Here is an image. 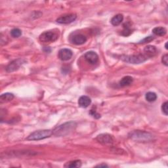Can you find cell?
Listing matches in <instances>:
<instances>
[{"mask_svg":"<svg viewBox=\"0 0 168 168\" xmlns=\"http://www.w3.org/2000/svg\"><path fill=\"white\" fill-rule=\"evenodd\" d=\"M77 124L75 121H69L56 127L53 130V135L57 137H64L70 134L75 130Z\"/></svg>","mask_w":168,"mask_h":168,"instance_id":"1","label":"cell"},{"mask_svg":"<svg viewBox=\"0 0 168 168\" xmlns=\"http://www.w3.org/2000/svg\"><path fill=\"white\" fill-rule=\"evenodd\" d=\"M131 139L138 142H148L153 140L154 136L150 133L144 131H133L129 134Z\"/></svg>","mask_w":168,"mask_h":168,"instance_id":"2","label":"cell"},{"mask_svg":"<svg viewBox=\"0 0 168 168\" xmlns=\"http://www.w3.org/2000/svg\"><path fill=\"white\" fill-rule=\"evenodd\" d=\"M53 135V131L49 130H43L35 131L28 135L26 139L28 141H40L49 138Z\"/></svg>","mask_w":168,"mask_h":168,"instance_id":"3","label":"cell"},{"mask_svg":"<svg viewBox=\"0 0 168 168\" xmlns=\"http://www.w3.org/2000/svg\"><path fill=\"white\" fill-rule=\"evenodd\" d=\"M120 59L123 61L130 64H141L146 61L148 57L145 54L132 55H122L120 57Z\"/></svg>","mask_w":168,"mask_h":168,"instance_id":"4","label":"cell"},{"mask_svg":"<svg viewBox=\"0 0 168 168\" xmlns=\"http://www.w3.org/2000/svg\"><path fill=\"white\" fill-rule=\"evenodd\" d=\"M59 38V34L57 31L55 30H49L46 31L44 33H42L39 39H40V41L43 43H52L54 42L56 40H58Z\"/></svg>","mask_w":168,"mask_h":168,"instance_id":"5","label":"cell"},{"mask_svg":"<svg viewBox=\"0 0 168 168\" xmlns=\"http://www.w3.org/2000/svg\"><path fill=\"white\" fill-rule=\"evenodd\" d=\"M77 19V15L76 14L71 13V14H66L59 17L57 19V23L62 24H67L73 23L74 21L76 20Z\"/></svg>","mask_w":168,"mask_h":168,"instance_id":"6","label":"cell"},{"mask_svg":"<svg viewBox=\"0 0 168 168\" xmlns=\"http://www.w3.org/2000/svg\"><path fill=\"white\" fill-rule=\"evenodd\" d=\"M25 63V60L22 59H18L11 62L6 67V71L8 72H12L19 69V68Z\"/></svg>","mask_w":168,"mask_h":168,"instance_id":"7","label":"cell"},{"mask_svg":"<svg viewBox=\"0 0 168 168\" xmlns=\"http://www.w3.org/2000/svg\"><path fill=\"white\" fill-rule=\"evenodd\" d=\"M96 140L103 145H112L114 142L112 135L108 133H102L97 135Z\"/></svg>","mask_w":168,"mask_h":168,"instance_id":"8","label":"cell"},{"mask_svg":"<svg viewBox=\"0 0 168 168\" xmlns=\"http://www.w3.org/2000/svg\"><path fill=\"white\" fill-rule=\"evenodd\" d=\"M73 55V53L69 49H62L59 51V58L63 61H66V60H70Z\"/></svg>","mask_w":168,"mask_h":168,"instance_id":"9","label":"cell"},{"mask_svg":"<svg viewBox=\"0 0 168 168\" xmlns=\"http://www.w3.org/2000/svg\"><path fill=\"white\" fill-rule=\"evenodd\" d=\"M84 58L87 63L91 64H95L99 61V56L94 51H88L84 55Z\"/></svg>","mask_w":168,"mask_h":168,"instance_id":"10","label":"cell"},{"mask_svg":"<svg viewBox=\"0 0 168 168\" xmlns=\"http://www.w3.org/2000/svg\"><path fill=\"white\" fill-rule=\"evenodd\" d=\"M86 41H87V38L85 37L84 35L81 34H75L70 39L71 43L77 45H80L84 44L86 42Z\"/></svg>","mask_w":168,"mask_h":168,"instance_id":"11","label":"cell"},{"mask_svg":"<svg viewBox=\"0 0 168 168\" xmlns=\"http://www.w3.org/2000/svg\"><path fill=\"white\" fill-rule=\"evenodd\" d=\"M91 103V99L87 96L83 95L78 99V105L82 108H87Z\"/></svg>","mask_w":168,"mask_h":168,"instance_id":"12","label":"cell"},{"mask_svg":"<svg viewBox=\"0 0 168 168\" xmlns=\"http://www.w3.org/2000/svg\"><path fill=\"white\" fill-rule=\"evenodd\" d=\"M157 51L156 48L153 45H148L145 47L144 49V53L145 55L149 58V57H152L156 55Z\"/></svg>","mask_w":168,"mask_h":168,"instance_id":"13","label":"cell"},{"mask_svg":"<svg viewBox=\"0 0 168 168\" xmlns=\"http://www.w3.org/2000/svg\"><path fill=\"white\" fill-rule=\"evenodd\" d=\"M14 97L15 96H14V95L13 93H3L0 96V102H1V103H4L11 101Z\"/></svg>","mask_w":168,"mask_h":168,"instance_id":"14","label":"cell"},{"mask_svg":"<svg viewBox=\"0 0 168 168\" xmlns=\"http://www.w3.org/2000/svg\"><path fill=\"white\" fill-rule=\"evenodd\" d=\"M124 20V16L121 14H118V15H115L114 17H113L111 19V24L113 25V26H118Z\"/></svg>","mask_w":168,"mask_h":168,"instance_id":"15","label":"cell"},{"mask_svg":"<svg viewBox=\"0 0 168 168\" xmlns=\"http://www.w3.org/2000/svg\"><path fill=\"white\" fill-rule=\"evenodd\" d=\"M133 78L131 77V76H125L122 79H121L120 81V85L121 87H126L128 86V85H130L132 84V82H133Z\"/></svg>","mask_w":168,"mask_h":168,"instance_id":"16","label":"cell"},{"mask_svg":"<svg viewBox=\"0 0 168 168\" xmlns=\"http://www.w3.org/2000/svg\"><path fill=\"white\" fill-rule=\"evenodd\" d=\"M152 33L158 36H163L167 33V30L163 27H156L152 30Z\"/></svg>","mask_w":168,"mask_h":168,"instance_id":"17","label":"cell"},{"mask_svg":"<svg viewBox=\"0 0 168 168\" xmlns=\"http://www.w3.org/2000/svg\"><path fill=\"white\" fill-rule=\"evenodd\" d=\"M81 166V162L79 160L70 161L69 162H67L64 167H80Z\"/></svg>","mask_w":168,"mask_h":168,"instance_id":"18","label":"cell"},{"mask_svg":"<svg viewBox=\"0 0 168 168\" xmlns=\"http://www.w3.org/2000/svg\"><path fill=\"white\" fill-rule=\"evenodd\" d=\"M145 98L146 101L148 102H154L157 99V95L154 92H148L145 95Z\"/></svg>","mask_w":168,"mask_h":168,"instance_id":"19","label":"cell"},{"mask_svg":"<svg viewBox=\"0 0 168 168\" xmlns=\"http://www.w3.org/2000/svg\"><path fill=\"white\" fill-rule=\"evenodd\" d=\"M11 35L13 38H19L22 35V32L19 28H14L11 31Z\"/></svg>","mask_w":168,"mask_h":168,"instance_id":"20","label":"cell"},{"mask_svg":"<svg viewBox=\"0 0 168 168\" xmlns=\"http://www.w3.org/2000/svg\"><path fill=\"white\" fill-rule=\"evenodd\" d=\"M167 105H168V102H165L162 104V112L165 114L166 116H167V114H168V108H167Z\"/></svg>","mask_w":168,"mask_h":168,"instance_id":"21","label":"cell"},{"mask_svg":"<svg viewBox=\"0 0 168 168\" xmlns=\"http://www.w3.org/2000/svg\"><path fill=\"white\" fill-rule=\"evenodd\" d=\"M89 114H90L91 116H92L95 119H99L101 118V115H100L99 113L96 112L95 110H90V112H89Z\"/></svg>","mask_w":168,"mask_h":168,"instance_id":"22","label":"cell"},{"mask_svg":"<svg viewBox=\"0 0 168 168\" xmlns=\"http://www.w3.org/2000/svg\"><path fill=\"white\" fill-rule=\"evenodd\" d=\"M154 40V37L153 36H148L145 38L143 40H142L139 44H145V43H149L151 42V41H152Z\"/></svg>","mask_w":168,"mask_h":168,"instance_id":"23","label":"cell"},{"mask_svg":"<svg viewBox=\"0 0 168 168\" xmlns=\"http://www.w3.org/2000/svg\"><path fill=\"white\" fill-rule=\"evenodd\" d=\"M131 33V30L130 28H129L128 26H127V27L125 26L124 27V30L122 32V35H126V36H127V35H130Z\"/></svg>","mask_w":168,"mask_h":168,"instance_id":"24","label":"cell"},{"mask_svg":"<svg viewBox=\"0 0 168 168\" xmlns=\"http://www.w3.org/2000/svg\"><path fill=\"white\" fill-rule=\"evenodd\" d=\"M162 63L164 64V65L166 66H168V55L167 54L164 55L162 57Z\"/></svg>","mask_w":168,"mask_h":168,"instance_id":"25","label":"cell"},{"mask_svg":"<svg viewBox=\"0 0 168 168\" xmlns=\"http://www.w3.org/2000/svg\"><path fill=\"white\" fill-rule=\"evenodd\" d=\"M96 167H108V166L106 165V164L105 163H102V164H99V165H97V166H96Z\"/></svg>","mask_w":168,"mask_h":168,"instance_id":"26","label":"cell"},{"mask_svg":"<svg viewBox=\"0 0 168 168\" xmlns=\"http://www.w3.org/2000/svg\"><path fill=\"white\" fill-rule=\"evenodd\" d=\"M165 47L166 49H167V42L166 43V45H165Z\"/></svg>","mask_w":168,"mask_h":168,"instance_id":"27","label":"cell"}]
</instances>
